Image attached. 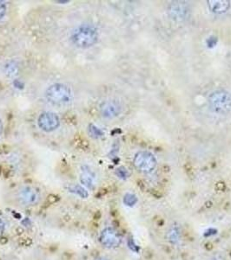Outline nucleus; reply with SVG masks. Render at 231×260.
<instances>
[{"instance_id":"nucleus-18","label":"nucleus","mask_w":231,"mask_h":260,"mask_svg":"<svg viewBox=\"0 0 231 260\" xmlns=\"http://www.w3.org/2000/svg\"><path fill=\"white\" fill-rule=\"evenodd\" d=\"M117 174H118L120 178H126V177L128 176L127 171H126V168H124V167L119 168V169L117 170Z\"/></svg>"},{"instance_id":"nucleus-4","label":"nucleus","mask_w":231,"mask_h":260,"mask_svg":"<svg viewBox=\"0 0 231 260\" xmlns=\"http://www.w3.org/2000/svg\"><path fill=\"white\" fill-rule=\"evenodd\" d=\"M133 165L137 170L143 173H151L157 167L154 155L148 151H140L133 158Z\"/></svg>"},{"instance_id":"nucleus-21","label":"nucleus","mask_w":231,"mask_h":260,"mask_svg":"<svg viewBox=\"0 0 231 260\" xmlns=\"http://www.w3.org/2000/svg\"><path fill=\"white\" fill-rule=\"evenodd\" d=\"M94 260H109V258H107L105 257H98L95 258Z\"/></svg>"},{"instance_id":"nucleus-12","label":"nucleus","mask_w":231,"mask_h":260,"mask_svg":"<svg viewBox=\"0 0 231 260\" xmlns=\"http://www.w3.org/2000/svg\"><path fill=\"white\" fill-rule=\"evenodd\" d=\"M167 239L170 244H177L181 241V230L178 225H174L168 230Z\"/></svg>"},{"instance_id":"nucleus-7","label":"nucleus","mask_w":231,"mask_h":260,"mask_svg":"<svg viewBox=\"0 0 231 260\" xmlns=\"http://www.w3.org/2000/svg\"><path fill=\"white\" fill-rule=\"evenodd\" d=\"M168 13L170 18L175 21H184L190 15V8L186 2L177 1L169 6Z\"/></svg>"},{"instance_id":"nucleus-10","label":"nucleus","mask_w":231,"mask_h":260,"mask_svg":"<svg viewBox=\"0 0 231 260\" xmlns=\"http://www.w3.org/2000/svg\"><path fill=\"white\" fill-rule=\"evenodd\" d=\"M80 181L83 186H86L89 189H94L96 186V173L88 166L82 167Z\"/></svg>"},{"instance_id":"nucleus-15","label":"nucleus","mask_w":231,"mask_h":260,"mask_svg":"<svg viewBox=\"0 0 231 260\" xmlns=\"http://www.w3.org/2000/svg\"><path fill=\"white\" fill-rule=\"evenodd\" d=\"M124 203L126 204V206H134L136 203H137V197L134 194H132V193H127L124 197Z\"/></svg>"},{"instance_id":"nucleus-20","label":"nucleus","mask_w":231,"mask_h":260,"mask_svg":"<svg viewBox=\"0 0 231 260\" xmlns=\"http://www.w3.org/2000/svg\"><path fill=\"white\" fill-rule=\"evenodd\" d=\"M2 132H3V124L0 120V135H2Z\"/></svg>"},{"instance_id":"nucleus-19","label":"nucleus","mask_w":231,"mask_h":260,"mask_svg":"<svg viewBox=\"0 0 231 260\" xmlns=\"http://www.w3.org/2000/svg\"><path fill=\"white\" fill-rule=\"evenodd\" d=\"M4 231H5V223L3 220L0 218V236L3 234Z\"/></svg>"},{"instance_id":"nucleus-17","label":"nucleus","mask_w":231,"mask_h":260,"mask_svg":"<svg viewBox=\"0 0 231 260\" xmlns=\"http://www.w3.org/2000/svg\"><path fill=\"white\" fill-rule=\"evenodd\" d=\"M7 13V5L5 1L0 0V20H2L6 16Z\"/></svg>"},{"instance_id":"nucleus-13","label":"nucleus","mask_w":231,"mask_h":260,"mask_svg":"<svg viewBox=\"0 0 231 260\" xmlns=\"http://www.w3.org/2000/svg\"><path fill=\"white\" fill-rule=\"evenodd\" d=\"M70 191L71 193H76L77 195L80 196L81 198H87L88 197V192L84 189V187L79 185H74L70 187Z\"/></svg>"},{"instance_id":"nucleus-6","label":"nucleus","mask_w":231,"mask_h":260,"mask_svg":"<svg viewBox=\"0 0 231 260\" xmlns=\"http://www.w3.org/2000/svg\"><path fill=\"white\" fill-rule=\"evenodd\" d=\"M99 241L106 249H116L121 244L122 239L117 230L112 227H107L101 232Z\"/></svg>"},{"instance_id":"nucleus-14","label":"nucleus","mask_w":231,"mask_h":260,"mask_svg":"<svg viewBox=\"0 0 231 260\" xmlns=\"http://www.w3.org/2000/svg\"><path fill=\"white\" fill-rule=\"evenodd\" d=\"M5 69H6V72L8 76H16L18 74V71H19L18 65H15L13 62L7 64L5 66Z\"/></svg>"},{"instance_id":"nucleus-3","label":"nucleus","mask_w":231,"mask_h":260,"mask_svg":"<svg viewBox=\"0 0 231 260\" xmlns=\"http://www.w3.org/2000/svg\"><path fill=\"white\" fill-rule=\"evenodd\" d=\"M212 111L219 115L231 112V93L225 90H214L208 97Z\"/></svg>"},{"instance_id":"nucleus-9","label":"nucleus","mask_w":231,"mask_h":260,"mask_svg":"<svg viewBox=\"0 0 231 260\" xmlns=\"http://www.w3.org/2000/svg\"><path fill=\"white\" fill-rule=\"evenodd\" d=\"M122 107L115 100H108L100 105V114L105 119H114L120 115Z\"/></svg>"},{"instance_id":"nucleus-8","label":"nucleus","mask_w":231,"mask_h":260,"mask_svg":"<svg viewBox=\"0 0 231 260\" xmlns=\"http://www.w3.org/2000/svg\"><path fill=\"white\" fill-rule=\"evenodd\" d=\"M38 125L43 131H54L60 125V119L55 113L44 112L39 116Z\"/></svg>"},{"instance_id":"nucleus-1","label":"nucleus","mask_w":231,"mask_h":260,"mask_svg":"<svg viewBox=\"0 0 231 260\" xmlns=\"http://www.w3.org/2000/svg\"><path fill=\"white\" fill-rule=\"evenodd\" d=\"M98 39V29L94 25L89 23L77 26L71 34V43L77 48H90L96 45Z\"/></svg>"},{"instance_id":"nucleus-5","label":"nucleus","mask_w":231,"mask_h":260,"mask_svg":"<svg viewBox=\"0 0 231 260\" xmlns=\"http://www.w3.org/2000/svg\"><path fill=\"white\" fill-rule=\"evenodd\" d=\"M18 202L23 206H37L40 200L41 195L39 191L31 186H24L20 187L17 193Z\"/></svg>"},{"instance_id":"nucleus-11","label":"nucleus","mask_w":231,"mask_h":260,"mask_svg":"<svg viewBox=\"0 0 231 260\" xmlns=\"http://www.w3.org/2000/svg\"><path fill=\"white\" fill-rule=\"evenodd\" d=\"M208 7L212 13L222 14L227 13L230 8V2L227 0H211L208 1Z\"/></svg>"},{"instance_id":"nucleus-16","label":"nucleus","mask_w":231,"mask_h":260,"mask_svg":"<svg viewBox=\"0 0 231 260\" xmlns=\"http://www.w3.org/2000/svg\"><path fill=\"white\" fill-rule=\"evenodd\" d=\"M89 132H90L91 136H93L95 138H98V137L103 135V132L101 131L97 127L92 125V124L89 127Z\"/></svg>"},{"instance_id":"nucleus-2","label":"nucleus","mask_w":231,"mask_h":260,"mask_svg":"<svg viewBox=\"0 0 231 260\" xmlns=\"http://www.w3.org/2000/svg\"><path fill=\"white\" fill-rule=\"evenodd\" d=\"M45 98L52 105L65 106L72 102L73 92L66 84H54L45 90Z\"/></svg>"}]
</instances>
